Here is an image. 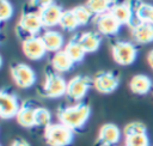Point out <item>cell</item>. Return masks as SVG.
I'll return each instance as SVG.
<instances>
[{
  "mask_svg": "<svg viewBox=\"0 0 153 146\" xmlns=\"http://www.w3.org/2000/svg\"><path fill=\"white\" fill-rule=\"evenodd\" d=\"M91 116V108L88 104L79 102L73 105L60 108L57 111L59 121L71 128L72 130L81 129Z\"/></svg>",
  "mask_w": 153,
  "mask_h": 146,
  "instance_id": "1",
  "label": "cell"
},
{
  "mask_svg": "<svg viewBox=\"0 0 153 146\" xmlns=\"http://www.w3.org/2000/svg\"><path fill=\"white\" fill-rule=\"evenodd\" d=\"M44 140L48 146H71L74 140V130L61 122L50 123L44 128Z\"/></svg>",
  "mask_w": 153,
  "mask_h": 146,
  "instance_id": "2",
  "label": "cell"
},
{
  "mask_svg": "<svg viewBox=\"0 0 153 146\" xmlns=\"http://www.w3.org/2000/svg\"><path fill=\"white\" fill-rule=\"evenodd\" d=\"M67 83L62 75L56 72H49L45 75L42 90L45 97L49 98H59L66 95L67 92Z\"/></svg>",
  "mask_w": 153,
  "mask_h": 146,
  "instance_id": "3",
  "label": "cell"
},
{
  "mask_svg": "<svg viewBox=\"0 0 153 146\" xmlns=\"http://www.w3.org/2000/svg\"><path fill=\"white\" fill-rule=\"evenodd\" d=\"M93 85V81L86 75H75L67 83V92L66 96L74 102H80L85 98L88 90Z\"/></svg>",
  "mask_w": 153,
  "mask_h": 146,
  "instance_id": "4",
  "label": "cell"
},
{
  "mask_svg": "<svg viewBox=\"0 0 153 146\" xmlns=\"http://www.w3.org/2000/svg\"><path fill=\"white\" fill-rule=\"evenodd\" d=\"M112 59L116 63L121 66H129L134 63L137 56V49L136 47L130 42L120 41L116 42L111 48Z\"/></svg>",
  "mask_w": 153,
  "mask_h": 146,
  "instance_id": "5",
  "label": "cell"
},
{
  "mask_svg": "<svg viewBox=\"0 0 153 146\" xmlns=\"http://www.w3.org/2000/svg\"><path fill=\"white\" fill-rule=\"evenodd\" d=\"M11 77L14 84L20 89H29L36 83L35 71L26 63H16L11 67Z\"/></svg>",
  "mask_w": 153,
  "mask_h": 146,
  "instance_id": "6",
  "label": "cell"
},
{
  "mask_svg": "<svg viewBox=\"0 0 153 146\" xmlns=\"http://www.w3.org/2000/svg\"><path fill=\"white\" fill-rule=\"evenodd\" d=\"M19 101L17 96L12 92L2 90L0 93V116L4 120L16 117L20 109Z\"/></svg>",
  "mask_w": 153,
  "mask_h": 146,
  "instance_id": "7",
  "label": "cell"
},
{
  "mask_svg": "<svg viewBox=\"0 0 153 146\" xmlns=\"http://www.w3.org/2000/svg\"><path fill=\"white\" fill-rule=\"evenodd\" d=\"M93 87L100 93H111L114 92L120 84L118 77L114 72H99L92 79Z\"/></svg>",
  "mask_w": 153,
  "mask_h": 146,
  "instance_id": "8",
  "label": "cell"
},
{
  "mask_svg": "<svg viewBox=\"0 0 153 146\" xmlns=\"http://www.w3.org/2000/svg\"><path fill=\"white\" fill-rule=\"evenodd\" d=\"M121 136H122L121 129L116 124L105 123L98 130L96 145L97 146H115L121 140Z\"/></svg>",
  "mask_w": 153,
  "mask_h": 146,
  "instance_id": "9",
  "label": "cell"
},
{
  "mask_svg": "<svg viewBox=\"0 0 153 146\" xmlns=\"http://www.w3.org/2000/svg\"><path fill=\"white\" fill-rule=\"evenodd\" d=\"M22 49H23V53L24 55L30 59V60H39L42 59L45 53H47V48L42 41L41 37L38 36H30V37H26L24 41H23V44H22Z\"/></svg>",
  "mask_w": 153,
  "mask_h": 146,
  "instance_id": "10",
  "label": "cell"
},
{
  "mask_svg": "<svg viewBox=\"0 0 153 146\" xmlns=\"http://www.w3.org/2000/svg\"><path fill=\"white\" fill-rule=\"evenodd\" d=\"M19 28L30 36H36L43 26L38 12H25L19 19Z\"/></svg>",
  "mask_w": 153,
  "mask_h": 146,
  "instance_id": "11",
  "label": "cell"
},
{
  "mask_svg": "<svg viewBox=\"0 0 153 146\" xmlns=\"http://www.w3.org/2000/svg\"><path fill=\"white\" fill-rule=\"evenodd\" d=\"M96 26L99 31V34L102 35H105V36H112V35H116L120 29H121V24L120 22L110 13H104L102 16H98L96 17Z\"/></svg>",
  "mask_w": 153,
  "mask_h": 146,
  "instance_id": "12",
  "label": "cell"
},
{
  "mask_svg": "<svg viewBox=\"0 0 153 146\" xmlns=\"http://www.w3.org/2000/svg\"><path fill=\"white\" fill-rule=\"evenodd\" d=\"M62 13H63V10L57 4H53L38 11V14L41 17V20L44 28H53L55 25H59Z\"/></svg>",
  "mask_w": 153,
  "mask_h": 146,
  "instance_id": "13",
  "label": "cell"
},
{
  "mask_svg": "<svg viewBox=\"0 0 153 146\" xmlns=\"http://www.w3.org/2000/svg\"><path fill=\"white\" fill-rule=\"evenodd\" d=\"M131 36L134 41L140 44H147L153 42V24L139 22L133 26Z\"/></svg>",
  "mask_w": 153,
  "mask_h": 146,
  "instance_id": "14",
  "label": "cell"
},
{
  "mask_svg": "<svg viewBox=\"0 0 153 146\" xmlns=\"http://www.w3.org/2000/svg\"><path fill=\"white\" fill-rule=\"evenodd\" d=\"M45 48H47V51H51V53H57L60 50H62L61 48L63 47L65 44V38L63 36L57 32V31H54V30H48L45 31L42 36H41Z\"/></svg>",
  "mask_w": 153,
  "mask_h": 146,
  "instance_id": "15",
  "label": "cell"
},
{
  "mask_svg": "<svg viewBox=\"0 0 153 146\" xmlns=\"http://www.w3.org/2000/svg\"><path fill=\"white\" fill-rule=\"evenodd\" d=\"M152 80L146 74H135L129 81V89L135 95H146L152 90Z\"/></svg>",
  "mask_w": 153,
  "mask_h": 146,
  "instance_id": "16",
  "label": "cell"
},
{
  "mask_svg": "<svg viewBox=\"0 0 153 146\" xmlns=\"http://www.w3.org/2000/svg\"><path fill=\"white\" fill-rule=\"evenodd\" d=\"M110 13L120 22L121 25H129L133 22V8L130 4L128 2H120L115 4V6L111 8Z\"/></svg>",
  "mask_w": 153,
  "mask_h": 146,
  "instance_id": "17",
  "label": "cell"
},
{
  "mask_svg": "<svg viewBox=\"0 0 153 146\" xmlns=\"http://www.w3.org/2000/svg\"><path fill=\"white\" fill-rule=\"evenodd\" d=\"M35 111H36V107H32L27 103H24L17 116H16V120L18 122V124H20L22 127L24 128H32V127H36V123H35Z\"/></svg>",
  "mask_w": 153,
  "mask_h": 146,
  "instance_id": "18",
  "label": "cell"
},
{
  "mask_svg": "<svg viewBox=\"0 0 153 146\" xmlns=\"http://www.w3.org/2000/svg\"><path fill=\"white\" fill-rule=\"evenodd\" d=\"M75 63L71 60V57L66 54L65 50H60L54 53L51 57V67L56 73H65L73 68Z\"/></svg>",
  "mask_w": 153,
  "mask_h": 146,
  "instance_id": "19",
  "label": "cell"
},
{
  "mask_svg": "<svg viewBox=\"0 0 153 146\" xmlns=\"http://www.w3.org/2000/svg\"><path fill=\"white\" fill-rule=\"evenodd\" d=\"M78 41L84 48L85 53H94L96 50H98L102 43V38L99 34L93 32V31H87V32L81 34L78 37Z\"/></svg>",
  "mask_w": 153,
  "mask_h": 146,
  "instance_id": "20",
  "label": "cell"
},
{
  "mask_svg": "<svg viewBox=\"0 0 153 146\" xmlns=\"http://www.w3.org/2000/svg\"><path fill=\"white\" fill-rule=\"evenodd\" d=\"M115 0H87L86 7L92 12L93 16L98 17L111 11L115 6Z\"/></svg>",
  "mask_w": 153,
  "mask_h": 146,
  "instance_id": "21",
  "label": "cell"
},
{
  "mask_svg": "<svg viewBox=\"0 0 153 146\" xmlns=\"http://www.w3.org/2000/svg\"><path fill=\"white\" fill-rule=\"evenodd\" d=\"M63 50L66 51V54L71 57V60H72L74 63L81 62V61L84 60L85 55H86V53H85L84 48L81 47V44L79 43L78 38H76V39L73 38V39L68 41V43L65 45Z\"/></svg>",
  "mask_w": 153,
  "mask_h": 146,
  "instance_id": "22",
  "label": "cell"
},
{
  "mask_svg": "<svg viewBox=\"0 0 153 146\" xmlns=\"http://www.w3.org/2000/svg\"><path fill=\"white\" fill-rule=\"evenodd\" d=\"M59 25H60L63 30H66V31H73V30H75L78 26H80L72 10H66V11H63Z\"/></svg>",
  "mask_w": 153,
  "mask_h": 146,
  "instance_id": "23",
  "label": "cell"
},
{
  "mask_svg": "<svg viewBox=\"0 0 153 146\" xmlns=\"http://www.w3.org/2000/svg\"><path fill=\"white\" fill-rule=\"evenodd\" d=\"M135 16L141 23L153 24V5L151 4H140L136 7Z\"/></svg>",
  "mask_w": 153,
  "mask_h": 146,
  "instance_id": "24",
  "label": "cell"
},
{
  "mask_svg": "<svg viewBox=\"0 0 153 146\" xmlns=\"http://www.w3.org/2000/svg\"><path fill=\"white\" fill-rule=\"evenodd\" d=\"M51 114L47 108L43 107H36L35 111V123L36 127H48L51 122Z\"/></svg>",
  "mask_w": 153,
  "mask_h": 146,
  "instance_id": "25",
  "label": "cell"
},
{
  "mask_svg": "<svg viewBox=\"0 0 153 146\" xmlns=\"http://www.w3.org/2000/svg\"><path fill=\"white\" fill-rule=\"evenodd\" d=\"M79 25H86L91 18L93 17L92 12L86 7V5H80V6H75L74 8H72Z\"/></svg>",
  "mask_w": 153,
  "mask_h": 146,
  "instance_id": "26",
  "label": "cell"
},
{
  "mask_svg": "<svg viewBox=\"0 0 153 146\" xmlns=\"http://www.w3.org/2000/svg\"><path fill=\"white\" fill-rule=\"evenodd\" d=\"M124 146H149V138L147 133L126 136Z\"/></svg>",
  "mask_w": 153,
  "mask_h": 146,
  "instance_id": "27",
  "label": "cell"
},
{
  "mask_svg": "<svg viewBox=\"0 0 153 146\" xmlns=\"http://www.w3.org/2000/svg\"><path fill=\"white\" fill-rule=\"evenodd\" d=\"M143 133H147V128L142 122H139V121L129 122L128 124L124 126V129H123L124 138L130 135H136V134H143Z\"/></svg>",
  "mask_w": 153,
  "mask_h": 146,
  "instance_id": "28",
  "label": "cell"
},
{
  "mask_svg": "<svg viewBox=\"0 0 153 146\" xmlns=\"http://www.w3.org/2000/svg\"><path fill=\"white\" fill-rule=\"evenodd\" d=\"M13 14V6L8 0H0V19L8 20Z\"/></svg>",
  "mask_w": 153,
  "mask_h": 146,
  "instance_id": "29",
  "label": "cell"
},
{
  "mask_svg": "<svg viewBox=\"0 0 153 146\" xmlns=\"http://www.w3.org/2000/svg\"><path fill=\"white\" fill-rule=\"evenodd\" d=\"M55 4L54 0H30V5L35 8H37L38 11L44 8V7H48L50 5Z\"/></svg>",
  "mask_w": 153,
  "mask_h": 146,
  "instance_id": "30",
  "label": "cell"
},
{
  "mask_svg": "<svg viewBox=\"0 0 153 146\" xmlns=\"http://www.w3.org/2000/svg\"><path fill=\"white\" fill-rule=\"evenodd\" d=\"M11 146H30V144L24 139H16L12 141Z\"/></svg>",
  "mask_w": 153,
  "mask_h": 146,
  "instance_id": "31",
  "label": "cell"
},
{
  "mask_svg": "<svg viewBox=\"0 0 153 146\" xmlns=\"http://www.w3.org/2000/svg\"><path fill=\"white\" fill-rule=\"evenodd\" d=\"M147 62H148L149 67L153 69V50H151L148 53V55H147Z\"/></svg>",
  "mask_w": 153,
  "mask_h": 146,
  "instance_id": "32",
  "label": "cell"
}]
</instances>
